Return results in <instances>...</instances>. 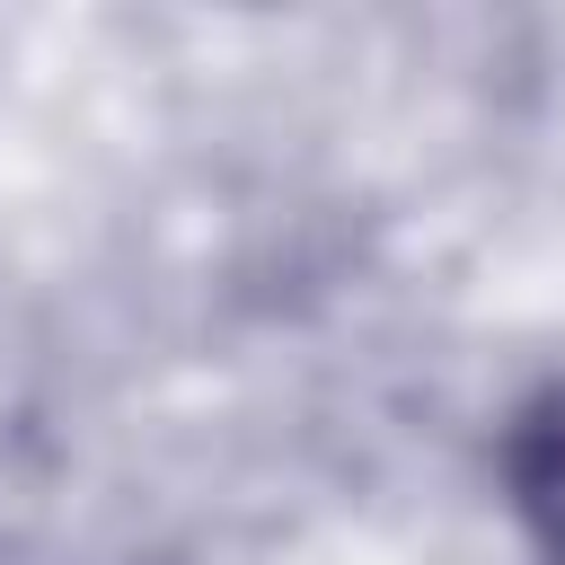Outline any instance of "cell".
Returning <instances> with one entry per match:
<instances>
[{
    "mask_svg": "<svg viewBox=\"0 0 565 565\" xmlns=\"http://www.w3.org/2000/svg\"><path fill=\"white\" fill-rule=\"evenodd\" d=\"M503 486L539 565H565V380L521 397V415L503 424Z\"/></svg>",
    "mask_w": 565,
    "mask_h": 565,
    "instance_id": "1",
    "label": "cell"
}]
</instances>
